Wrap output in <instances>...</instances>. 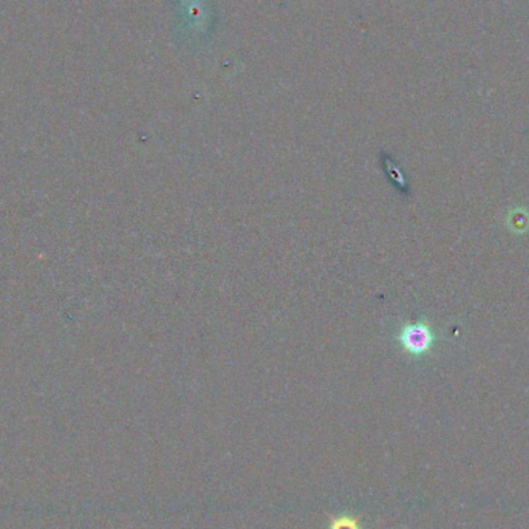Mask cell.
Instances as JSON below:
<instances>
[{
  "label": "cell",
  "mask_w": 529,
  "mask_h": 529,
  "mask_svg": "<svg viewBox=\"0 0 529 529\" xmlns=\"http://www.w3.org/2000/svg\"><path fill=\"white\" fill-rule=\"evenodd\" d=\"M435 332L426 320L404 325L398 333V342L402 350L413 358H423L431 353L435 345Z\"/></svg>",
  "instance_id": "6da1fadb"
},
{
  "label": "cell",
  "mask_w": 529,
  "mask_h": 529,
  "mask_svg": "<svg viewBox=\"0 0 529 529\" xmlns=\"http://www.w3.org/2000/svg\"><path fill=\"white\" fill-rule=\"evenodd\" d=\"M327 529H367L362 520L350 512H339V514L330 516Z\"/></svg>",
  "instance_id": "7a4b0ae2"
},
{
  "label": "cell",
  "mask_w": 529,
  "mask_h": 529,
  "mask_svg": "<svg viewBox=\"0 0 529 529\" xmlns=\"http://www.w3.org/2000/svg\"><path fill=\"white\" fill-rule=\"evenodd\" d=\"M508 226L517 234H523L529 231V212L523 208H516L509 212Z\"/></svg>",
  "instance_id": "3957f363"
}]
</instances>
